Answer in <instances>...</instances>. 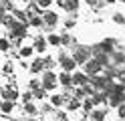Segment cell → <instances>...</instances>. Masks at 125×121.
<instances>
[{"label":"cell","instance_id":"cell-33","mask_svg":"<svg viewBox=\"0 0 125 121\" xmlns=\"http://www.w3.org/2000/svg\"><path fill=\"white\" fill-rule=\"evenodd\" d=\"M89 6H101V0H85Z\"/></svg>","mask_w":125,"mask_h":121},{"label":"cell","instance_id":"cell-31","mask_svg":"<svg viewBox=\"0 0 125 121\" xmlns=\"http://www.w3.org/2000/svg\"><path fill=\"white\" fill-rule=\"evenodd\" d=\"M117 79H119V85L125 87V71H119V73H117Z\"/></svg>","mask_w":125,"mask_h":121},{"label":"cell","instance_id":"cell-10","mask_svg":"<svg viewBox=\"0 0 125 121\" xmlns=\"http://www.w3.org/2000/svg\"><path fill=\"white\" fill-rule=\"evenodd\" d=\"M2 97H4V101H16L18 99V91L16 89H2Z\"/></svg>","mask_w":125,"mask_h":121},{"label":"cell","instance_id":"cell-27","mask_svg":"<svg viewBox=\"0 0 125 121\" xmlns=\"http://www.w3.org/2000/svg\"><path fill=\"white\" fill-rule=\"evenodd\" d=\"M117 115H119V119H121V121L125 119V103H123V105H119V107H117Z\"/></svg>","mask_w":125,"mask_h":121},{"label":"cell","instance_id":"cell-11","mask_svg":"<svg viewBox=\"0 0 125 121\" xmlns=\"http://www.w3.org/2000/svg\"><path fill=\"white\" fill-rule=\"evenodd\" d=\"M62 8H65L67 12H75L77 8H79V0H65V6Z\"/></svg>","mask_w":125,"mask_h":121},{"label":"cell","instance_id":"cell-5","mask_svg":"<svg viewBox=\"0 0 125 121\" xmlns=\"http://www.w3.org/2000/svg\"><path fill=\"white\" fill-rule=\"evenodd\" d=\"M41 18H42V24H44V26H49V28H54L59 24V14L52 12V10H44Z\"/></svg>","mask_w":125,"mask_h":121},{"label":"cell","instance_id":"cell-36","mask_svg":"<svg viewBox=\"0 0 125 121\" xmlns=\"http://www.w3.org/2000/svg\"><path fill=\"white\" fill-rule=\"evenodd\" d=\"M4 14H6V12H2V10H0V24H2V20H4Z\"/></svg>","mask_w":125,"mask_h":121},{"label":"cell","instance_id":"cell-17","mask_svg":"<svg viewBox=\"0 0 125 121\" xmlns=\"http://www.w3.org/2000/svg\"><path fill=\"white\" fill-rule=\"evenodd\" d=\"M42 65H44V71H52V67H54L57 63H54L52 56H46V59H42Z\"/></svg>","mask_w":125,"mask_h":121},{"label":"cell","instance_id":"cell-43","mask_svg":"<svg viewBox=\"0 0 125 121\" xmlns=\"http://www.w3.org/2000/svg\"><path fill=\"white\" fill-rule=\"evenodd\" d=\"M119 121H121V119H119Z\"/></svg>","mask_w":125,"mask_h":121},{"label":"cell","instance_id":"cell-29","mask_svg":"<svg viewBox=\"0 0 125 121\" xmlns=\"http://www.w3.org/2000/svg\"><path fill=\"white\" fill-rule=\"evenodd\" d=\"M59 38H61V44H69V43H71V36H69L67 32H65V34H61Z\"/></svg>","mask_w":125,"mask_h":121},{"label":"cell","instance_id":"cell-18","mask_svg":"<svg viewBox=\"0 0 125 121\" xmlns=\"http://www.w3.org/2000/svg\"><path fill=\"white\" fill-rule=\"evenodd\" d=\"M46 44H52V46H61V38L57 34H49V38H46Z\"/></svg>","mask_w":125,"mask_h":121},{"label":"cell","instance_id":"cell-42","mask_svg":"<svg viewBox=\"0 0 125 121\" xmlns=\"http://www.w3.org/2000/svg\"><path fill=\"white\" fill-rule=\"evenodd\" d=\"M0 103H2V99H0Z\"/></svg>","mask_w":125,"mask_h":121},{"label":"cell","instance_id":"cell-25","mask_svg":"<svg viewBox=\"0 0 125 121\" xmlns=\"http://www.w3.org/2000/svg\"><path fill=\"white\" fill-rule=\"evenodd\" d=\"M52 4V0H36V6L38 8H49Z\"/></svg>","mask_w":125,"mask_h":121},{"label":"cell","instance_id":"cell-19","mask_svg":"<svg viewBox=\"0 0 125 121\" xmlns=\"http://www.w3.org/2000/svg\"><path fill=\"white\" fill-rule=\"evenodd\" d=\"M51 101H52V105H54V107H61V105L65 103L62 95H52V97H51Z\"/></svg>","mask_w":125,"mask_h":121},{"label":"cell","instance_id":"cell-13","mask_svg":"<svg viewBox=\"0 0 125 121\" xmlns=\"http://www.w3.org/2000/svg\"><path fill=\"white\" fill-rule=\"evenodd\" d=\"M42 69H44L42 59H34V61H32V65H30V71H32V73H41Z\"/></svg>","mask_w":125,"mask_h":121},{"label":"cell","instance_id":"cell-24","mask_svg":"<svg viewBox=\"0 0 125 121\" xmlns=\"http://www.w3.org/2000/svg\"><path fill=\"white\" fill-rule=\"evenodd\" d=\"M10 8H12V2H10V0H2V2H0V10H10Z\"/></svg>","mask_w":125,"mask_h":121},{"label":"cell","instance_id":"cell-6","mask_svg":"<svg viewBox=\"0 0 125 121\" xmlns=\"http://www.w3.org/2000/svg\"><path fill=\"white\" fill-rule=\"evenodd\" d=\"M59 65L62 67V73H71V71L77 67V65H75V61H73L67 53H61V55H59Z\"/></svg>","mask_w":125,"mask_h":121},{"label":"cell","instance_id":"cell-14","mask_svg":"<svg viewBox=\"0 0 125 121\" xmlns=\"http://www.w3.org/2000/svg\"><path fill=\"white\" fill-rule=\"evenodd\" d=\"M109 59H113V65H121V63H125V55H123V53H115V51H113V55L109 56Z\"/></svg>","mask_w":125,"mask_h":121},{"label":"cell","instance_id":"cell-37","mask_svg":"<svg viewBox=\"0 0 125 121\" xmlns=\"http://www.w3.org/2000/svg\"><path fill=\"white\" fill-rule=\"evenodd\" d=\"M57 4L59 6H65V0H57Z\"/></svg>","mask_w":125,"mask_h":121},{"label":"cell","instance_id":"cell-21","mask_svg":"<svg viewBox=\"0 0 125 121\" xmlns=\"http://www.w3.org/2000/svg\"><path fill=\"white\" fill-rule=\"evenodd\" d=\"M32 53H34L32 46H22V48H20V56H24V59H26V56H30Z\"/></svg>","mask_w":125,"mask_h":121},{"label":"cell","instance_id":"cell-39","mask_svg":"<svg viewBox=\"0 0 125 121\" xmlns=\"http://www.w3.org/2000/svg\"><path fill=\"white\" fill-rule=\"evenodd\" d=\"M20 2H30V0H20Z\"/></svg>","mask_w":125,"mask_h":121},{"label":"cell","instance_id":"cell-40","mask_svg":"<svg viewBox=\"0 0 125 121\" xmlns=\"http://www.w3.org/2000/svg\"><path fill=\"white\" fill-rule=\"evenodd\" d=\"M12 121H20V119H12Z\"/></svg>","mask_w":125,"mask_h":121},{"label":"cell","instance_id":"cell-1","mask_svg":"<svg viewBox=\"0 0 125 121\" xmlns=\"http://www.w3.org/2000/svg\"><path fill=\"white\" fill-rule=\"evenodd\" d=\"M57 75H54L52 71H44L42 73V81H41V87L44 89V91H52L54 87H57Z\"/></svg>","mask_w":125,"mask_h":121},{"label":"cell","instance_id":"cell-3","mask_svg":"<svg viewBox=\"0 0 125 121\" xmlns=\"http://www.w3.org/2000/svg\"><path fill=\"white\" fill-rule=\"evenodd\" d=\"M71 59L75 61V65H79V63L85 65V63L91 59V51H89L87 46H77V48H75V55L71 56Z\"/></svg>","mask_w":125,"mask_h":121},{"label":"cell","instance_id":"cell-20","mask_svg":"<svg viewBox=\"0 0 125 121\" xmlns=\"http://www.w3.org/2000/svg\"><path fill=\"white\" fill-rule=\"evenodd\" d=\"M36 111H38V109L34 107L32 103H26V105H24V113H26V115H34Z\"/></svg>","mask_w":125,"mask_h":121},{"label":"cell","instance_id":"cell-16","mask_svg":"<svg viewBox=\"0 0 125 121\" xmlns=\"http://www.w3.org/2000/svg\"><path fill=\"white\" fill-rule=\"evenodd\" d=\"M14 109V103L12 101H2V103H0V111H2V113H10Z\"/></svg>","mask_w":125,"mask_h":121},{"label":"cell","instance_id":"cell-41","mask_svg":"<svg viewBox=\"0 0 125 121\" xmlns=\"http://www.w3.org/2000/svg\"><path fill=\"white\" fill-rule=\"evenodd\" d=\"M121 2H125V0H121Z\"/></svg>","mask_w":125,"mask_h":121},{"label":"cell","instance_id":"cell-8","mask_svg":"<svg viewBox=\"0 0 125 121\" xmlns=\"http://www.w3.org/2000/svg\"><path fill=\"white\" fill-rule=\"evenodd\" d=\"M46 38L44 36H34V40H32V51H36V53H44L46 51Z\"/></svg>","mask_w":125,"mask_h":121},{"label":"cell","instance_id":"cell-7","mask_svg":"<svg viewBox=\"0 0 125 121\" xmlns=\"http://www.w3.org/2000/svg\"><path fill=\"white\" fill-rule=\"evenodd\" d=\"M71 81H73V85H77V87H85L89 83V77L85 75L83 71H79V73H75V75H71Z\"/></svg>","mask_w":125,"mask_h":121},{"label":"cell","instance_id":"cell-35","mask_svg":"<svg viewBox=\"0 0 125 121\" xmlns=\"http://www.w3.org/2000/svg\"><path fill=\"white\" fill-rule=\"evenodd\" d=\"M42 111H44V113H51V111H52V107H51V105H44Z\"/></svg>","mask_w":125,"mask_h":121},{"label":"cell","instance_id":"cell-15","mask_svg":"<svg viewBox=\"0 0 125 121\" xmlns=\"http://www.w3.org/2000/svg\"><path fill=\"white\" fill-rule=\"evenodd\" d=\"M30 93H32V97H34V99H44V97H46V91H44L42 87H36V89H32Z\"/></svg>","mask_w":125,"mask_h":121},{"label":"cell","instance_id":"cell-2","mask_svg":"<svg viewBox=\"0 0 125 121\" xmlns=\"http://www.w3.org/2000/svg\"><path fill=\"white\" fill-rule=\"evenodd\" d=\"M26 24H22V22H18V20H14L10 26H8V30H10V36L16 40V38H20L22 40V36H26Z\"/></svg>","mask_w":125,"mask_h":121},{"label":"cell","instance_id":"cell-23","mask_svg":"<svg viewBox=\"0 0 125 121\" xmlns=\"http://www.w3.org/2000/svg\"><path fill=\"white\" fill-rule=\"evenodd\" d=\"M28 24H32V26H42V18L32 16V18H28Z\"/></svg>","mask_w":125,"mask_h":121},{"label":"cell","instance_id":"cell-32","mask_svg":"<svg viewBox=\"0 0 125 121\" xmlns=\"http://www.w3.org/2000/svg\"><path fill=\"white\" fill-rule=\"evenodd\" d=\"M8 46H10V44H8V40H6V38H0V48H2V51H6Z\"/></svg>","mask_w":125,"mask_h":121},{"label":"cell","instance_id":"cell-9","mask_svg":"<svg viewBox=\"0 0 125 121\" xmlns=\"http://www.w3.org/2000/svg\"><path fill=\"white\" fill-rule=\"evenodd\" d=\"M57 81L65 87V89H69V87H73V81H71V73H61V75L57 77Z\"/></svg>","mask_w":125,"mask_h":121},{"label":"cell","instance_id":"cell-26","mask_svg":"<svg viewBox=\"0 0 125 121\" xmlns=\"http://www.w3.org/2000/svg\"><path fill=\"white\" fill-rule=\"evenodd\" d=\"M81 105H83V109H85V111H93V107H95L91 99H87V101H85V103H81Z\"/></svg>","mask_w":125,"mask_h":121},{"label":"cell","instance_id":"cell-34","mask_svg":"<svg viewBox=\"0 0 125 121\" xmlns=\"http://www.w3.org/2000/svg\"><path fill=\"white\" fill-rule=\"evenodd\" d=\"M73 26H75V20H73V18L65 20V28H73Z\"/></svg>","mask_w":125,"mask_h":121},{"label":"cell","instance_id":"cell-38","mask_svg":"<svg viewBox=\"0 0 125 121\" xmlns=\"http://www.w3.org/2000/svg\"><path fill=\"white\" fill-rule=\"evenodd\" d=\"M105 2H109V4H113V2H115V0H105Z\"/></svg>","mask_w":125,"mask_h":121},{"label":"cell","instance_id":"cell-28","mask_svg":"<svg viewBox=\"0 0 125 121\" xmlns=\"http://www.w3.org/2000/svg\"><path fill=\"white\" fill-rule=\"evenodd\" d=\"M81 107V101H77V99H73L71 103H69V109H71V111H75V109H79Z\"/></svg>","mask_w":125,"mask_h":121},{"label":"cell","instance_id":"cell-12","mask_svg":"<svg viewBox=\"0 0 125 121\" xmlns=\"http://www.w3.org/2000/svg\"><path fill=\"white\" fill-rule=\"evenodd\" d=\"M91 119L93 121H103L105 119V111L103 109H93L91 111Z\"/></svg>","mask_w":125,"mask_h":121},{"label":"cell","instance_id":"cell-4","mask_svg":"<svg viewBox=\"0 0 125 121\" xmlns=\"http://www.w3.org/2000/svg\"><path fill=\"white\" fill-rule=\"evenodd\" d=\"M83 67H85V71H83V73H85L87 77H97L99 73H101V69H103V67L99 65V61H97V59H89L87 63L83 65Z\"/></svg>","mask_w":125,"mask_h":121},{"label":"cell","instance_id":"cell-30","mask_svg":"<svg viewBox=\"0 0 125 121\" xmlns=\"http://www.w3.org/2000/svg\"><path fill=\"white\" fill-rule=\"evenodd\" d=\"M30 99H32V93H30V91L22 93V101H24V105H26V103H30Z\"/></svg>","mask_w":125,"mask_h":121},{"label":"cell","instance_id":"cell-22","mask_svg":"<svg viewBox=\"0 0 125 121\" xmlns=\"http://www.w3.org/2000/svg\"><path fill=\"white\" fill-rule=\"evenodd\" d=\"M113 22H117V24H125V16H123L121 12H115V14H113Z\"/></svg>","mask_w":125,"mask_h":121}]
</instances>
